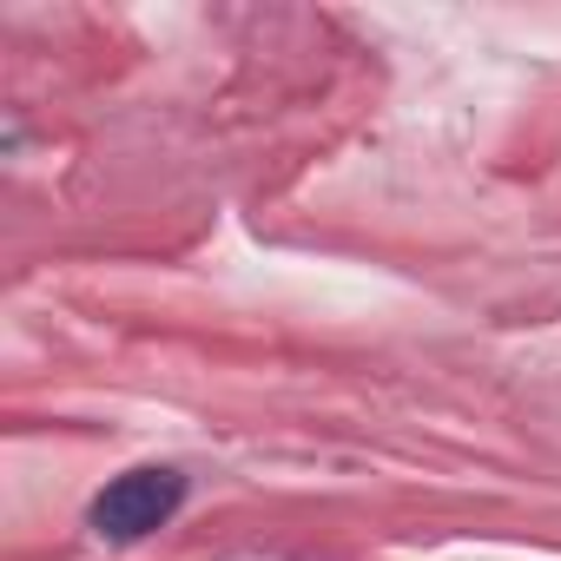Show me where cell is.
I'll return each mask as SVG.
<instances>
[{
	"instance_id": "obj_1",
	"label": "cell",
	"mask_w": 561,
	"mask_h": 561,
	"mask_svg": "<svg viewBox=\"0 0 561 561\" xmlns=\"http://www.w3.org/2000/svg\"><path fill=\"white\" fill-rule=\"evenodd\" d=\"M179 508H185V476L165 469V462H146V469L113 476V482L93 495L87 528H93L100 541H146V535H159Z\"/></svg>"
}]
</instances>
